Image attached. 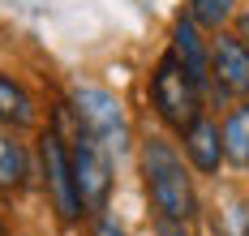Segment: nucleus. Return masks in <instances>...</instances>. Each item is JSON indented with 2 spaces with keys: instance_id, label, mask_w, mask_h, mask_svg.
<instances>
[{
  "instance_id": "4",
  "label": "nucleus",
  "mask_w": 249,
  "mask_h": 236,
  "mask_svg": "<svg viewBox=\"0 0 249 236\" xmlns=\"http://www.w3.org/2000/svg\"><path fill=\"white\" fill-rule=\"evenodd\" d=\"M73 112L82 120V129L95 133L107 151H121L129 142V125H124L121 99L103 86H73Z\"/></svg>"
},
{
  "instance_id": "1",
  "label": "nucleus",
  "mask_w": 249,
  "mask_h": 236,
  "mask_svg": "<svg viewBox=\"0 0 249 236\" xmlns=\"http://www.w3.org/2000/svg\"><path fill=\"white\" fill-rule=\"evenodd\" d=\"M142 181L155 210L172 223H189L198 215V193H194V176L185 168V159L176 155L163 137H146L142 142Z\"/></svg>"
},
{
  "instance_id": "10",
  "label": "nucleus",
  "mask_w": 249,
  "mask_h": 236,
  "mask_svg": "<svg viewBox=\"0 0 249 236\" xmlns=\"http://www.w3.org/2000/svg\"><path fill=\"white\" fill-rule=\"evenodd\" d=\"M0 125H9V129H30L35 125V99L4 73H0Z\"/></svg>"
},
{
  "instance_id": "9",
  "label": "nucleus",
  "mask_w": 249,
  "mask_h": 236,
  "mask_svg": "<svg viewBox=\"0 0 249 236\" xmlns=\"http://www.w3.org/2000/svg\"><path fill=\"white\" fill-rule=\"evenodd\" d=\"M30 181V155L22 151V142H13L0 129V193H18Z\"/></svg>"
},
{
  "instance_id": "11",
  "label": "nucleus",
  "mask_w": 249,
  "mask_h": 236,
  "mask_svg": "<svg viewBox=\"0 0 249 236\" xmlns=\"http://www.w3.org/2000/svg\"><path fill=\"white\" fill-rule=\"evenodd\" d=\"M224 159L228 163H236V168H249V103L245 107H232L224 120Z\"/></svg>"
},
{
  "instance_id": "2",
  "label": "nucleus",
  "mask_w": 249,
  "mask_h": 236,
  "mask_svg": "<svg viewBox=\"0 0 249 236\" xmlns=\"http://www.w3.org/2000/svg\"><path fill=\"white\" fill-rule=\"evenodd\" d=\"M150 103H155V112H159L172 129H180V133L202 116L198 82L180 69V60H176L172 52L163 56V60H159V69L150 73Z\"/></svg>"
},
{
  "instance_id": "14",
  "label": "nucleus",
  "mask_w": 249,
  "mask_h": 236,
  "mask_svg": "<svg viewBox=\"0 0 249 236\" xmlns=\"http://www.w3.org/2000/svg\"><path fill=\"white\" fill-rule=\"evenodd\" d=\"M236 30H241L236 39H241V43H245V48H249V9H245V13H241V22H236Z\"/></svg>"
},
{
  "instance_id": "8",
  "label": "nucleus",
  "mask_w": 249,
  "mask_h": 236,
  "mask_svg": "<svg viewBox=\"0 0 249 236\" xmlns=\"http://www.w3.org/2000/svg\"><path fill=\"white\" fill-rule=\"evenodd\" d=\"M185 155L189 163L198 168V172H219V163H224V137H219V125H211L206 116H198L189 129H185Z\"/></svg>"
},
{
  "instance_id": "5",
  "label": "nucleus",
  "mask_w": 249,
  "mask_h": 236,
  "mask_svg": "<svg viewBox=\"0 0 249 236\" xmlns=\"http://www.w3.org/2000/svg\"><path fill=\"white\" fill-rule=\"evenodd\" d=\"M39 159H43V176H48V193L56 202V215L65 223L82 219V198H77V181H73V163H69V146L60 142V133H43L39 137Z\"/></svg>"
},
{
  "instance_id": "13",
  "label": "nucleus",
  "mask_w": 249,
  "mask_h": 236,
  "mask_svg": "<svg viewBox=\"0 0 249 236\" xmlns=\"http://www.w3.org/2000/svg\"><path fill=\"white\" fill-rule=\"evenodd\" d=\"M95 236H124V232L112 223V219H95Z\"/></svg>"
},
{
  "instance_id": "3",
  "label": "nucleus",
  "mask_w": 249,
  "mask_h": 236,
  "mask_svg": "<svg viewBox=\"0 0 249 236\" xmlns=\"http://www.w3.org/2000/svg\"><path fill=\"white\" fill-rule=\"evenodd\" d=\"M69 163H73V181H77V198H82V210H86V215H99V210L107 206V193H112L107 146H103L95 133L77 129L73 151H69Z\"/></svg>"
},
{
  "instance_id": "7",
  "label": "nucleus",
  "mask_w": 249,
  "mask_h": 236,
  "mask_svg": "<svg viewBox=\"0 0 249 236\" xmlns=\"http://www.w3.org/2000/svg\"><path fill=\"white\" fill-rule=\"evenodd\" d=\"M172 56L180 60V69L198 82V86L211 78V56H206V48H202L198 22H194L189 13H180V17L172 22Z\"/></svg>"
},
{
  "instance_id": "12",
  "label": "nucleus",
  "mask_w": 249,
  "mask_h": 236,
  "mask_svg": "<svg viewBox=\"0 0 249 236\" xmlns=\"http://www.w3.org/2000/svg\"><path fill=\"white\" fill-rule=\"evenodd\" d=\"M189 17H194L198 26L219 30L228 17H232V0H189Z\"/></svg>"
},
{
  "instance_id": "6",
  "label": "nucleus",
  "mask_w": 249,
  "mask_h": 236,
  "mask_svg": "<svg viewBox=\"0 0 249 236\" xmlns=\"http://www.w3.org/2000/svg\"><path fill=\"white\" fill-rule=\"evenodd\" d=\"M211 73L232 95H245L249 90V48L236 34H219L215 39V48H211Z\"/></svg>"
},
{
  "instance_id": "15",
  "label": "nucleus",
  "mask_w": 249,
  "mask_h": 236,
  "mask_svg": "<svg viewBox=\"0 0 249 236\" xmlns=\"http://www.w3.org/2000/svg\"><path fill=\"white\" fill-rule=\"evenodd\" d=\"M163 236H185V232H180V228H176L172 219H168V228H163Z\"/></svg>"
}]
</instances>
